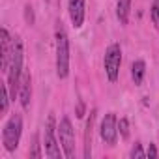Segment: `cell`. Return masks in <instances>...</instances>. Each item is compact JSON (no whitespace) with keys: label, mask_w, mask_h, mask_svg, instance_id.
<instances>
[{"label":"cell","mask_w":159,"mask_h":159,"mask_svg":"<svg viewBox=\"0 0 159 159\" xmlns=\"http://www.w3.org/2000/svg\"><path fill=\"white\" fill-rule=\"evenodd\" d=\"M21 71H23V41L19 36H15L11 43L10 64H8V86H10V98L13 101L21 86Z\"/></svg>","instance_id":"6da1fadb"},{"label":"cell","mask_w":159,"mask_h":159,"mask_svg":"<svg viewBox=\"0 0 159 159\" xmlns=\"http://www.w3.org/2000/svg\"><path fill=\"white\" fill-rule=\"evenodd\" d=\"M69 73V38L62 26V23L56 25V75L60 79H66Z\"/></svg>","instance_id":"7a4b0ae2"},{"label":"cell","mask_w":159,"mask_h":159,"mask_svg":"<svg viewBox=\"0 0 159 159\" xmlns=\"http://www.w3.org/2000/svg\"><path fill=\"white\" fill-rule=\"evenodd\" d=\"M21 131H23V118L21 114H13L8 124L4 125V133H2V140H4V148L8 152L17 150L19 146V139H21Z\"/></svg>","instance_id":"3957f363"},{"label":"cell","mask_w":159,"mask_h":159,"mask_svg":"<svg viewBox=\"0 0 159 159\" xmlns=\"http://www.w3.org/2000/svg\"><path fill=\"white\" fill-rule=\"evenodd\" d=\"M120 64H122V49L118 43H112L105 51V71H107V77L111 83H114L118 79Z\"/></svg>","instance_id":"277c9868"},{"label":"cell","mask_w":159,"mask_h":159,"mask_svg":"<svg viewBox=\"0 0 159 159\" xmlns=\"http://www.w3.org/2000/svg\"><path fill=\"white\" fill-rule=\"evenodd\" d=\"M58 133H60V144L64 148V155L67 159L75 157V133H73L69 118H62L58 125Z\"/></svg>","instance_id":"5b68a950"},{"label":"cell","mask_w":159,"mask_h":159,"mask_svg":"<svg viewBox=\"0 0 159 159\" xmlns=\"http://www.w3.org/2000/svg\"><path fill=\"white\" fill-rule=\"evenodd\" d=\"M45 153L51 157V159H58L60 157V148H58V142H56V120L54 116L51 114L47 118V124H45Z\"/></svg>","instance_id":"8992f818"},{"label":"cell","mask_w":159,"mask_h":159,"mask_svg":"<svg viewBox=\"0 0 159 159\" xmlns=\"http://www.w3.org/2000/svg\"><path fill=\"white\" fill-rule=\"evenodd\" d=\"M116 137H118V120H116L114 112H109L101 122V139L105 140V144L114 146Z\"/></svg>","instance_id":"52a82bcc"},{"label":"cell","mask_w":159,"mask_h":159,"mask_svg":"<svg viewBox=\"0 0 159 159\" xmlns=\"http://www.w3.org/2000/svg\"><path fill=\"white\" fill-rule=\"evenodd\" d=\"M11 43L13 38L10 36V32L6 28L0 30V52H2V69L8 71V64H10V56H11Z\"/></svg>","instance_id":"ba28073f"},{"label":"cell","mask_w":159,"mask_h":159,"mask_svg":"<svg viewBox=\"0 0 159 159\" xmlns=\"http://www.w3.org/2000/svg\"><path fill=\"white\" fill-rule=\"evenodd\" d=\"M69 17L75 28H81L84 23V0H69Z\"/></svg>","instance_id":"9c48e42d"},{"label":"cell","mask_w":159,"mask_h":159,"mask_svg":"<svg viewBox=\"0 0 159 159\" xmlns=\"http://www.w3.org/2000/svg\"><path fill=\"white\" fill-rule=\"evenodd\" d=\"M19 96H21L23 109H28L30 107V98H32V77H30V71L23 73L21 86H19Z\"/></svg>","instance_id":"30bf717a"},{"label":"cell","mask_w":159,"mask_h":159,"mask_svg":"<svg viewBox=\"0 0 159 159\" xmlns=\"http://www.w3.org/2000/svg\"><path fill=\"white\" fill-rule=\"evenodd\" d=\"M96 114H98V111L92 109V112L88 116V122H86V129H84V159H90V155H92V131H94Z\"/></svg>","instance_id":"8fae6325"},{"label":"cell","mask_w":159,"mask_h":159,"mask_svg":"<svg viewBox=\"0 0 159 159\" xmlns=\"http://www.w3.org/2000/svg\"><path fill=\"white\" fill-rule=\"evenodd\" d=\"M129 10H131V0H118V8H116V15L120 19L122 25H127L129 19Z\"/></svg>","instance_id":"7c38bea8"},{"label":"cell","mask_w":159,"mask_h":159,"mask_svg":"<svg viewBox=\"0 0 159 159\" xmlns=\"http://www.w3.org/2000/svg\"><path fill=\"white\" fill-rule=\"evenodd\" d=\"M144 73H146V64H144L142 60H137V62H133V67H131V77H133L135 84H140V83H142Z\"/></svg>","instance_id":"4fadbf2b"},{"label":"cell","mask_w":159,"mask_h":159,"mask_svg":"<svg viewBox=\"0 0 159 159\" xmlns=\"http://www.w3.org/2000/svg\"><path fill=\"white\" fill-rule=\"evenodd\" d=\"M10 90H8V86L6 84H2V88H0V103H2V105H0V111H2V112H6L8 111V103H10Z\"/></svg>","instance_id":"5bb4252c"},{"label":"cell","mask_w":159,"mask_h":159,"mask_svg":"<svg viewBox=\"0 0 159 159\" xmlns=\"http://www.w3.org/2000/svg\"><path fill=\"white\" fill-rule=\"evenodd\" d=\"M152 21H153V26L159 28V0H153L152 4Z\"/></svg>","instance_id":"9a60e30c"},{"label":"cell","mask_w":159,"mask_h":159,"mask_svg":"<svg viewBox=\"0 0 159 159\" xmlns=\"http://www.w3.org/2000/svg\"><path fill=\"white\" fill-rule=\"evenodd\" d=\"M118 129H120V135H122L124 139L129 137V122H127V118H122V120L118 122Z\"/></svg>","instance_id":"2e32d148"},{"label":"cell","mask_w":159,"mask_h":159,"mask_svg":"<svg viewBox=\"0 0 159 159\" xmlns=\"http://www.w3.org/2000/svg\"><path fill=\"white\" fill-rule=\"evenodd\" d=\"M30 157H34V159H39V157H41L39 142H38V135H34V144H32V150H30Z\"/></svg>","instance_id":"e0dca14e"},{"label":"cell","mask_w":159,"mask_h":159,"mask_svg":"<svg viewBox=\"0 0 159 159\" xmlns=\"http://www.w3.org/2000/svg\"><path fill=\"white\" fill-rule=\"evenodd\" d=\"M142 157H146V153L142 152V146L137 142L133 146V150H131V159H142Z\"/></svg>","instance_id":"ac0fdd59"},{"label":"cell","mask_w":159,"mask_h":159,"mask_svg":"<svg viewBox=\"0 0 159 159\" xmlns=\"http://www.w3.org/2000/svg\"><path fill=\"white\" fill-rule=\"evenodd\" d=\"M25 17H26V23H28V25H34V11H32L30 6L25 8Z\"/></svg>","instance_id":"d6986e66"},{"label":"cell","mask_w":159,"mask_h":159,"mask_svg":"<svg viewBox=\"0 0 159 159\" xmlns=\"http://www.w3.org/2000/svg\"><path fill=\"white\" fill-rule=\"evenodd\" d=\"M146 155H148L150 159H155V157H157V148H155V144H150V148H148Z\"/></svg>","instance_id":"ffe728a7"},{"label":"cell","mask_w":159,"mask_h":159,"mask_svg":"<svg viewBox=\"0 0 159 159\" xmlns=\"http://www.w3.org/2000/svg\"><path fill=\"white\" fill-rule=\"evenodd\" d=\"M77 116H79V118L84 116V105H83V103H79V107H77Z\"/></svg>","instance_id":"44dd1931"}]
</instances>
